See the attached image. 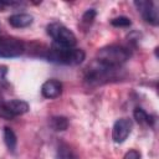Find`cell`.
<instances>
[{
	"label": "cell",
	"mask_w": 159,
	"mask_h": 159,
	"mask_svg": "<svg viewBox=\"0 0 159 159\" xmlns=\"http://www.w3.org/2000/svg\"><path fill=\"white\" fill-rule=\"evenodd\" d=\"M0 117L4 119H12L11 114L7 112L6 107H5V101H2V97L0 94Z\"/></svg>",
	"instance_id": "18"
},
{
	"label": "cell",
	"mask_w": 159,
	"mask_h": 159,
	"mask_svg": "<svg viewBox=\"0 0 159 159\" xmlns=\"http://www.w3.org/2000/svg\"><path fill=\"white\" fill-rule=\"evenodd\" d=\"M118 68H112L108 67L97 60L92 62L87 68H86V75H84V81L89 86H97L102 84L104 82H108L109 80L116 77V71Z\"/></svg>",
	"instance_id": "3"
},
{
	"label": "cell",
	"mask_w": 159,
	"mask_h": 159,
	"mask_svg": "<svg viewBox=\"0 0 159 159\" xmlns=\"http://www.w3.org/2000/svg\"><path fill=\"white\" fill-rule=\"evenodd\" d=\"M46 58L55 63L75 66V65L82 63L84 61L86 53L81 48L67 47V46H62V45L53 42V45L47 50Z\"/></svg>",
	"instance_id": "1"
},
{
	"label": "cell",
	"mask_w": 159,
	"mask_h": 159,
	"mask_svg": "<svg viewBox=\"0 0 159 159\" xmlns=\"http://www.w3.org/2000/svg\"><path fill=\"white\" fill-rule=\"evenodd\" d=\"M34 21V17L32 15L30 14H26V12H20V14H14V15H10L9 19H7V22L15 27V29H24V27H27L32 24Z\"/></svg>",
	"instance_id": "10"
},
{
	"label": "cell",
	"mask_w": 159,
	"mask_h": 159,
	"mask_svg": "<svg viewBox=\"0 0 159 159\" xmlns=\"http://www.w3.org/2000/svg\"><path fill=\"white\" fill-rule=\"evenodd\" d=\"M96 10L94 9H88L83 15H82V24L83 25H87V26H89L92 22H93V20L96 19Z\"/></svg>",
	"instance_id": "16"
},
{
	"label": "cell",
	"mask_w": 159,
	"mask_h": 159,
	"mask_svg": "<svg viewBox=\"0 0 159 159\" xmlns=\"http://www.w3.org/2000/svg\"><path fill=\"white\" fill-rule=\"evenodd\" d=\"M62 93V83L57 80H47L41 86V94L47 99H55Z\"/></svg>",
	"instance_id": "8"
},
{
	"label": "cell",
	"mask_w": 159,
	"mask_h": 159,
	"mask_svg": "<svg viewBox=\"0 0 159 159\" xmlns=\"http://www.w3.org/2000/svg\"><path fill=\"white\" fill-rule=\"evenodd\" d=\"M133 117L134 119L139 123V124H150L152 122V117L140 107H137L133 112Z\"/></svg>",
	"instance_id": "14"
},
{
	"label": "cell",
	"mask_w": 159,
	"mask_h": 159,
	"mask_svg": "<svg viewBox=\"0 0 159 159\" xmlns=\"http://www.w3.org/2000/svg\"><path fill=\"white\" fill-rule=\"evenodd\" d=\"M56 157H57V159H78L76 153L73 152V149L66 143H61L57 147Z\"/></svg>",
	"instance_id": "12"
},
{
	"label": "cell",
	"mask_w": 159,
	"mask_h": 159,
	"mask_svg": "<svg viewBox=\"0 0 159 159\" xmlns=\"http://www.w3.org/2000/svg\"><path fill=\"white\" fill-rule=\"evenodd\" d=\"M111 24L114 27H129L132 25V21L127 16H118V17L112 19L111 20Z\"/></svg>",
	"instance_id": "15"
},
{
	"label": "cell",
	"mask_w": 159,
	"mask_h": 159,
	"mask_svg": "<svg viewBox=\"0 0 159 159\" xmlns=\"http://www.w3.org/2000/svg\"><path fill=\"white\" fill-rule=\"evenodd\" d=\"M25 51V45L22 41L15 37L1 36L0 35V57L12 58L19 57Z\"/></svg>",
	"instance_id": "5"
},
{
	"label": "cell",
	"mask_w": 159,
	"mask_h": 159,
	"mask_svg": "<svg viewBox=\"0 0 159 159\" xmlns=\"http://www.w3.org/2000/svg\"><path fill=\"white\" fill-rule=\"evenodd\" d=\"M123 159H140V153L135 149H130L129 152L125 153Z\"/></svg>",
	"instance_id": "19"
},
{
	"label": "cell",
	"mask_w": 159,
	"mask_h": 159,
	"mask_svg": "<svg viewBox=\"0 0 159 159\" xmlns=\"http://www.w3.org/2000/svg\"><path fill=\"white\" fill-rule=\"evenodd\" d=\"M130 56V52L127 47L120 45H108L98 50L97 52V61L112 67L119 68Z\"/></svg>",
	"instance_id": "2"
},
{
	"label": "cell",
	"mask_w": 159,
	"mask_h": 159,
	"mask_svg": "<svg viewBox=\"0 0 159 159\" xmlns=\"http://www.w3.org/2000/svg\"><path fill=\"white\" fill-rule=\"evenodd\" d=\"M134 6L138 9V11L142 14L143 19L150 24V25H158V20H159V15H158V10L155 7V4L153 1H148V0H139V1H134Z\"/></svg>",
	"instance_id": "6"
},
{
	"label": "cell",
	"mask_w": 159,
	"mask_h": 159,
	"mask_svg": "<svg viewBox=\"0 0 159 159\" xmlns=\"http://www.w3.org/2000/svg\"><path fill=\"white\" fill-rule=\"evenodd\" d=\"M133 128V123L130 119L128 118H120L118 120H116V123L113 124L112 128V139L114 143H123L128 135L130 134Z\"/></svg>",
	"instance_id": "7"
},
{
	"label": "cell",
	"mask_w": 159,
	"mask_h": 159,
	"mask_svg": "<svg viewBox=\"0 0 159 159\" xmlns=\"http://www.w3.org/2000/svg\"><path fill=\"white\" fill-rule=\"evenodd\" d=\"M2 138H4V143H5L6 148L14 153L16 149V145H17V137H16L15 132L11 128L5 127L2 130Z\"/></svg>",
	"instance_id": "11"
},
{
	"label": "cell",
	"mask_w": 159,
	"mask_h": 159,
	"mask_svg": "<svg viewBox=\"0 0 159 159\" xmlns=\"http://www.w3.org/2000/svg\"><path fill=\"white\" fill-rule=\"evenodd\" d=\"M6 75H7V67L4 66V65H1V66H0V88L7 87Z\"/></svg>",
	"instance_id": "17"
},
{
	"label": "cell",
	"mask_w": 159,
	"mask_h": 159,
	"mask_svg": "<svg viewBox=\"0 0 159 159\" xmlns=\"http://www.w3.org/2000/svg\"><path fill=\"white\" fill-rule=\"evenodd\" d=\"M5 107L7 109V112L11 114V117H16V116H22L25 113L29 112L30 106L26 101L22 99H11L5 102Z\"/></svg>",
	"instance_id": "9"
},
{
	"label": "cell",
	"mask_w": 159,
	"mask_h": 159,
	"mask_svg": "<svg viewBox=\"0 0 159 159\" xmlns=\"http://www.w3.org/2000/svg\"><path fill=\"white\" fill-rule=\"evenodd\" d=\"M50 125L56 132H62L68 128V119L63 116H55L50 119Z\"/></svg>",
	"instance_id": "13"
},
{
	"label": "cell",
	"mask_w": 159,
	"mask_h": 159,
	"mask_svg": "<svg viewBox=\"0 0 159 159\" xmlns=\"http://www.w3.org/2000/svg\"><path fill=\"white\" fill-rule=\"evenodd\" d=\"M46 30H47V34L53 39L55 43L67 46V47H73L77 42L76 35L68 27H66L60 22H52L47 25Z\"/></svg>",
	"instance_id": "4"
},
{
	"label": "cell",
	"mask_w": 159,
	"mask_h": 159,
	"mask_svg": "<svg viewBox=\"0 0 159 159\" xmlns=\"http://www.w3.org/2000/svg\"><path fill=\"white\" fill-rule=\"evenodd\" d=\"M4 7H5V6H4V4L0 1V11H2V9H4Z\"/></svg>",
	"instance_id": "20"
}]
</instances>
